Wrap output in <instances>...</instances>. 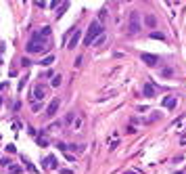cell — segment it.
Returning <instances> with one entry per match:
<instances>
[{"instance_id": "1", "label": "cell", "mask_w": 186, "mask_h": 174, "mask_svg": "<svg viewBox=\"0 0 186 174\" xmlns=\"http://www.w3.org/2000/svg\"><path fill=\"white\" fill-rule=\"evenodd\" d=\"M25 50L29 53V55H38V53H46V50H50V44L48 42H44L42 38H38V36H32L29 38V42L25 44Z\"/></svg>"}, {"instance_id": "2", "label": "cell", "mask_w": 186, "mask_h": 174, "mask_svg": "<svg viewBox=\"0 0 186 174\" xmlns=\"http://www.w3.org/2000/svg\"><path fill=\"white\" fill-rule=\"evenodd\" d=\"M105 34V30H103V25H101V21H92L90 23V27H88V34H86V38H84V44L86 46H90V44H94L101 36Z\"/></svg>"}, {"instance_id": "3", "label": "cell", "mask_w": 186, "mask_h": 174, "mask_svg": "<svg viewBox=\"0 0 186 174\" xmlns=\"http://www.w3.org/2000/svg\"><path fill=\"white\" fill-rule=\"evenodd\" d=\"M140 30H142L140 13L138 11H132V13H130V21H128V32H130V34H138Z\"/></svg>"}, {"instance_id": "4", "label": "cell", "mask_w": 186, "mask_h": 174, "mask_svg": "<svg viewBox=\"0 0 186 174\" xmlns=\"http://www.w3.org/2000/svg\"><path fill=\"white\" fill-rule=\"evenodd\" d=\"M44 97H46V86L44 84H36L34 90H32V103H40V101H44Z\"/></svg>"}, {"instance_id": "5", "label": "cell", "mask_w": 186, "mask_h": 174, "mask_svg": "<svg viewBox=\"0 0 186 174\" xmlns=\"http://www.w3.org/2000/svg\"><path fill=\"white\" fill-rule=\"evenodd\" d=\"M59 107H61V99H59V97H55V99H52V101L48 103V107H46V113H44V120H52V117L57 116Z\"/></svg>"}, {"instance_id": "6", "label": "cell", "mask_w": 186, "mask_h": 174, "mask_svg": "<svg viewBox=\"0 0 186 174\" xmlns=\"http://www.w3.org/2000/svg\"><path fill=\"white\" fill-rule=\"evenodd\" d=\"M140 59H142V61H144L149 67H155V65L159 63V57H157V55H151V53H142V55H140Z\"/></svg>"}, {"instance_id": "7", "label": "cell", "mask_w": 186, "mask_h": 174, "mask_svg": "<svg viewBox=\"0 0 186 174\" xmlns=\"http://www.w3.org/2000/svg\"><path fill=\"white\" fill-rule=\"evenodd\" d=\"M142 94H144L146 99H155V84H153V82H144V86H142Z\"/></svg>"}, {"instance_id": "8", "label": "cell", "mask_w": 186, "mask_h": 174, "mask_svg": "<svg viewBox=\"0 0 186 174\" xmlns=\"http://www.w3.org/2000/svg\"><path fill=\"white\" fill-rule=\"evenodd\" d=\"M42 168H44V170H55V168H57V157H52V155L46 157V160L42 157Z\"/></svg>"}, {"instance_id": "9", "label": "cell", "mask_w": 186, "mask_h": 174, "mask_svg": "<svg viewBox=\"0 0 186 174\" xmlns=\"http://www.w3.org/2000/svg\"><path fill=\"white\" fill-rule=\"evenodd\" d=\"M176 103H178V97H165V99L161 101V105L165 107V109H174Z\"/></svg>"}, {"instance_id": "10", "label": "cell", "mask_w": 186, "mask_h": 174, "mask_svg": "<svg viewBox=\"0 0 186 174\" xmlns=\"http://www.w3.org/2000/svg\"><path fill=\"white\" fill-rule=\"evenodd\" d=\"M144 25L151 27V30H155V27H157V17H155V15H144Z\"/></svg>"}, {"instance_id": "11", "label": "cell", "mask_w": 186, "mask_h": 174, "mask_svg": "<svg viewBox=\"0 0 186 174\" xmlns=\"http://www.w3.org/2000/svg\"><path fill=\"white\" fill-rule=\"evenodd\" d=\"M80 40H82V32L78 30L75 34L71 36V40H69V44H67V48H75V46H78V42H80Z\"/></svg>"}, {"instance_id": "12", "label": "cell", "mask_w": 186, "mask_h": 174, "mask_svg": "<svg viewBox=\"0 0 186 174\" xmlns=\"http://www.w3.org/2000/svg\"><path fill=\"white\" fill-rule=\"evenodd\" d=\"M36 36H38V38H42V40H44V38H48V36H50V25L40 27V32H36Z\"/></svg>"}, {"instance_id": "13", "label": "cell", "mask_w": 186, "mask_h": 174, "mask_svg": "<svg viewBox=\"0 0 186 174\" xmlns=\"http://www.w3.org/2000/svg\"><path fill=\"white\" fill-rule=\"evenodd\" d=\"M52 63H55V57H52V55H48L46 59H42V61H40V65H42V67H48V65H52Z\"/></svg>"}, {"instance_id": "14", "label": "cell", "mask_w": 186, "mask_h": 174, "mask_svg": "<svg viewBox=\"0 0 186 174\" xmlns=\"http://www.w3.org/2000/svg\"><path fill=\"white\" fill-rule=\"evenodd\" d=\"M61 82H63V76H61V73H57V76H52V82H50V84L57 88V86H61Z\"/></svg>"}, {"instance_id": "15", "label": "cell", "mask_w": 186, "mask_h": 174, "mask_svg": "<svg viewBox=\"0 0 186 174\" xmlns=\"http://www.w3.org/2000/svg\"><path fill=\"white\" fill-rule=\"evenodd\" d=\"M21 160H23V166H25V168H27V170H29V172H36L34 164L29 162V160H27V157H25V155H23V157H21Z\"/></svg>"}, {"instance_id": "16", "label": "cell", "mask_w": 186, "mask_h": 174, "mask_svg": "<svg viewBox=\"0 0 186 174\" xmlns=\"http://www.w3.org/2000/svg\"><path fill=\"white\" fill-rule=\"evenodd\" d=\"M151 38L153 40H161L163 42V40H165V34H163V32H151Z\"/></svg>"}, {"instance_id": "17", "label": "cell", "mask_w": 186, "mask_h": 174, "mask_svg": "<svg viewBox=\"0 0 186 174\" xmlns=\"http://www.w3.org/2000/svg\"><path fill=\"white\" fill-rule=\"evenodd\" d=\"M161 76H163V78H172V76H174V69H172V67H163Z\"/></svg>"}, {"instance_id": "18", "label": "cell", "mask_w": 186, "mask_h": 174, "mask_svg": "<svg viewBox=\"0 0 186 174\" xmlns=\"http://www.w3.org/2000/svg\"><path fill=\"white\" fill-rule=\"evenodd\" d=\"M61 126H63V122H55V124H50L46 130L48 132H57V128H61Z\"/></svg>"}, {"instance_id": "19", "label": "cell", "mask_w": 186, "mask_h": 174, "mask_svg": "<svg viewBox=\"0 0 186 174\" xmlns=\"http://www.w3.org/2000/svg\"><path fill=\"white\" fill-rule=\"evenodd\" d=\"M21 172H23V168H21V166H17V164L11 166V174H21Z\"/></svg>"}, {"instance_id": "20", "label": "cell", "mask_w": 186, "mask_h": 174, "mask_svg": "<svg viewBox=\"0 0 186 174\" xmlns=\"http://www.w3.org/2000/svg\"><path fill=\"white\" fill-rule=\"evenodd\" d=\"M69 122H75V113H73V111H69V113L65 116V124H69Z\"/></svg>"}, {"instance_id": "21", "label": "cell", "mask_w": 186, "mask_h": 174, "mask_svg": "<svg viewBox=\"0 0 186 174\" xmlns=\"http://www.w3.org/2000/svg\"><path fill=\"white\" fill-rule=\"evenodd\" d=\"M105 42H107V36L103 34V36H101V38H98V40H96V42H94V46H103Z\"/></svg>"}, {"instance_id": "22", "label": "cell", "mask_w": 186, "mask_h": 174, "mask_svg": "<svg viewBox=\"0 0 186 174\" xmlns=\"http://www.w3.org/2000/svg\"><path fill=\"white\" fill-rule=\"evenodd\" d=\"M69 149L75 151V153H82V151H84V145H69Z\"/></svg>"}, {"instance_id": "23", "label": "cell", "mask_w": 186, "mask_h": 174, "mask_svg": "<svg viewBox=\"0 0 186 174\" xmlns=\"http://www.w3.org/2000/svg\"><path fill=\"white\" fill-rule=\"evenodd\" d=\"M42 107H44L42 103H32V111H36V113H38V111H42Z\"/></svg>"}, {"instance_id": "24", "label": "cell", "mask_w": 186, "mask_h": 174, "mask_svg": "<svg viewBox=\"0 0 186 174\" xmlns=\"http://www.w3.org/2000/svg\"><path fill=\"white\" fill-rule=\"evenodd\" d=\"M4 149H6V153H9V155H11V153H17V147H15V145H6Z\"/></svg>"}, {"instance_id": "25", "label": "cell", "mask_w": 186, "mask_h": 174, "mask_svg": "<svg viewBox=\"0 0 186 174\" xmlns=\"http://www.w3.org/2000/svg\"><path fill=\"white\" fill-rule=\"evenodd\" d=\"M82 128V117H78L75 122H73V130H80Z\"/></svg>"}, {"instance_id": "26", "label": "cell", "mask_w": 186, "mask_h": 174, "mask_svg": "<svg viewBox=\"0 0 186 174\" xmlns=\"http://www.w3.org/2000/svg\"><path fill=\"white\" fill-rule=\"evenodd\" d=\"M38 145H42V147H46V145H48V140L44 139V136H38Z\"/></svg>"}, {"instance_id": "27", "label": "cell", "mask_w": 186, "mask_h": 174, "mask_svg": "<svg viewBox=\"0 0 186 174\" xmlns=\"http://www.w3.org/2000/svg\"><path fill=\"white\" fill-rule=\"evenodd\" d=\"M21 65H23V67H29V65H32V61H29L27 57H23V59H21Z\"/></svg>"}, {"instance_id": "28", "label": "cell", "mask_w": 186, "mask_h": 174, "mask_svg": "<svg viewBox=\"0 0 186 174\" xmlns=\"http://www.w3.org/2000/svg\"><path fill=\"white\" fill-rule=\"evenodd\" d=\"M9 164H11L9 157H0V166H9Z\"/></svg>"}, {"instance_id": "29", "label": "cell", "mask_w": 186, "mask_h": 174, "mask_svg": "<svg viewBox=\"0 0 186 174\" xmlns=\"http://www.w3.org/2000/svg\"><path fill=\"white\" fill-rule=\"evenodd\" d=\"M98 19H101V21H105V19H107V11H105V9L98 13Z\"/></svg>"}, {"instance_id": "30", "label": "cell", "mask_w": 186, "mask_h": 174, "mask_svg": "<svg viewBox=\"0 0 186 174\" xmlns=\"http://www.w3.org/2000/svg\"><path fill=\"white\" fill-rule=\"evenodd\" d=\"M25 80H27V78H21V82H19V90H23V86H25Z\"/></svg>"}, {"instance_id": "31", "label": "cell", "mask_w": 186, "mask_h": 174, "mask_svg": "<svg viewBox=\"0 0 186 174\" xmlns=\"http://www.w3.org/2000/svg\"><path fill=\"white\" fill-rule=\"evenodd\" d=\"M61 174H73L71 170H61Z\"/></svg>"}, {"instance_id": "32", "label": "cell", "mask_w": 186, "mask_h": 174, "mask_svg": "<svg viewBox=\"0 0 186 174\" xmlns=\"http://www.w3.org/2000/svg\"><path fill=\"white\" fill-rule=\"evenodd\" d=\"M126 174H140L138 170H130V172H126Z\"/></svg>"}, {"instance_id": "33", "label": "cell", "mask_w": 186, "mask_h": 174, "mask_svg": "<svg viewBox=\"0 0 186 174\" xmlns=\"http://www.w3.org/2000/svg\"><path fill=\"white\" fill-rule=\"evenodd\" d=\"M176 174H182V172H176Z\"/></svg>"}, {"instance_id": "34", "label": "cell", "mask_w": 186, "mask_h": 174, "mask_svg": "<svg viewBox=\"0 0 186 174\" xmlns=\"http://www.w3.org/2000/svg\"><path fill=\"white\" fill-rule=\"evenodd\" d=\"M0 103H2V99H0Z\"/></svg>"}]
</instances>
